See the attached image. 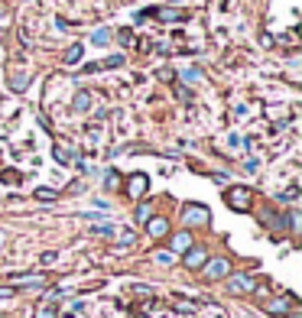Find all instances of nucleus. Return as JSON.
Returning <instances> with one entry per match:
<instances>
[{
  "label": "nucleus",
  "instance_id": "18",
  "mask_svg": "<svg viewBox=\"0 0 302 318\" xmlns=\"http://www.w3.org/2000/svg\"><path fill=\"white\" fill-rule=\"evenodd\" d=\"M56 159H59V163H68V159H72V153H65L62 146H56Z\"/></svg>",
  "mask_w": 302,
  "mask_h": 318
},
{
  "label": "nucleus",
  "instance_id": "2",
  "mask_svg": "<svg viewBox=\"0 0 302 318\" xmlns=\"http://www.w3.org/2000/svg\"><path fill=\"white\" fill-rule=\"evenodd\" d=\"M228 276H231V263L224 257L205 260V279H228Z\"/></svg>",
  "mask_w": 302,
  "mask_h": 318
},
{
  "label": "nucleus",
  "instance_id": "21",
  "mask_svg": "<svg viewBox=\"0 0 302 318\" xmlns=\"http://www.w3.org/2000/svg\"><path fill=\"white\" fill-rule=\"evenodd\" d=\"M26 85V75H13V88H23Z\"/></svg>",
  "mask_w": 302,
  "mask_h": 318
},
{
  "label": "nucleus",
  "instance_id": "4",
  "mask_svg": "<svg viewBox=\"0 0 302 318\" xmlns=\"http://www.w3.org/2000/svg\"><path fill=\"white\" fill-rule=\"evenodd\" d=\"M205 260H208V253L205 250H202V247H189V250H185V267H189V270H202V267H205Z\"/></svg>",
  "mask_w": 302,
  "mask_h": 318
},
{
  "label": "nucleus",
  "instance_id": "3",
  "mask_svg": "<svg viewBox=\"0 0 302 318\" xmlns=\"http://www.w3.org/2000/svg\"><path fill=\"white\" fill-rule=\"evenodd\" d=\"M185 224H189V227L208 224V208L205 205H189V208H185Z\"/></svg>",
  "mask_w": 302,
  "mask_h": 318
},
{
  "label": "nucleus",
  "instance_id": "23",
  "mask_svg": "<svg viewBox=\"0 0 302 318\" xmlns=\"http://www.w3.org/2000/svg\"><path fill=\"white\" fill-rule=\"evenodd\" d=\"M292 318H299V315H292Z\"/></svg>",
  "mask_w": 302,
  "mask_h": 318
},
{
  "label": "nucleus",
  "instance_id": "8",
  "mask_svg": "<svg viewBox=\"0 0 302 318\" xmlns=\"http://www.w3.org/2000/svg\"><path fill=\"white\" fill-rule=\"evenodd\" d=\"M189 247H192V234H189V231H179V234L172 237V250L185 253V250H189Z\"/></svg>",
  "mask_w": 302,
  "mask_h": 318
},
{
  "label": "nucleus",
  "instance_id": "20",
  "mask_svg": "<svg viewBox=\"0 0 302 318\" xmlns=\"http://www.w3.org/2000/svg\"><path fill=\"white\" fill-rule=\"evenodd\" d=\"M36 195H39V198H46V201H52V198H56V192H52V189H39Z\"/></svg>",
  "mask_w": 302,
  "mask_h": 318
},
{
  "label": "nucleus",
  "instance_id": "17",
  "mask_svg": "<svg viewBox=\"0 0 302 318\" xmlns=\"http://www.w3.org/2000/svg\"><path fill=\"white\" fill-rule=\"evenodd\" d=\"M185 82H202V72L198 68H189V72H185Z\"/></svg>",
  "mask_w": 302,
  "mask_h": 318
},
{
  "label": "nucleus",
  "instance_id": "12",
  "mask_svg": "<svg viewBox=\"0 0 302 318\" xmlns=\"http://www.w3.org/2000/svg\"><path fill=\"white\" fill-rule=\"evenodd\" d=\"M266 312H276V315H286V302H266Z\"/></svg>",
  "mask_w": 302,
  "mask_h": 318
},
{
  "label": "nucleus",
  "instance_id": "13",
  "mask_svg": "<svg viewBox=\"0 0 302 318\" xmlns=\"http://www.w3.org/2000/svg\"><path fill=\"white\" fill-rule=\"evenodd\" d=\"M137 221H140V224H146V221H149V205H137Z\"/></svg>",
  "mask_w": 302,
  "mask_h": 318
},
{
  "label": "nucleus",
  "instance_id": "14",
  "mask_svg": "<svg viewBox=\"0 0 302 318\" xmlns=\"http://www.w3.org/2000/svg\"><path fill=\"white\" fill-rule=\"evenodd\" d=\"M82 52H85L82 46H72V49H68V65H75V62L82 59Z\"/></svg>",
  "mask_w": 302,
  "mask_h": 318
},
{
  "label": "nucleus",
  "instance_id": "16",
  "mask_svg": "<svg viewBox=\"0 0 302 318\" xmlns=\"http://www.w3.org/2000/svg\"><path fill=\"white\" fill-rule=\"evenodd\" d=\"M91 231H94V234H101V237H111V234H114V227H111V224H97V227H91Z\"/></svg>",
  "mask_w": 302,
  "mask_h": 318
},
{
  "label": "nucleus",
  "instance_id": "7",
  "mask_svg": "<svg viewBox=\"0 0 302 318\" xmlns=\"http://www.w3.org/2000/svg\"><path fill=\"white\" fill-rule=\"evenodd\" d=\"M146 231H149V237H163L166 231H169V221H166V218H153L146 224Z\"/></svg>",
  "mask_w": 302,
  "mask_h": 318
},
{
  "label": "nucleus",
  "instance_id": "24",
  "mask_svg": "<svg viewBox=\"0 0 302 318\" xmlns=\"http://www.w3.org/2000/svg\"><path fill=\"white\" fill-rule=\"evenodd\" d=\"M0 318H4V315H0Z\"/></svg>",
  "mask_w": 302,
  "mask_h": 318
},
{
  "label": "nucleus",
  "instance_id": "22",
  "mask_svg": "<svg viewBox=\"0 0 302 318\" xmlns=\"http://www.w3.org/2000/svg\"><path fill=\"white\" fill-rule=\"evenodd\" d=\"M39 318H56V312L52 308H39Z\"/></svg>",
  "mask_w": 302,
  "mask_h": 318
},
{
  "label": "nucleus",
  "instance_id": "6",
  "mask_svg": "<svg viewBox=\"0 0 302 318\" xmlns=\"http://www.w3.org/2000/svg\"><path fill=\"white\" fill-rule=\"evenodd\" d=\"M143 192H146V175H143V172H133L130 182H127V195H130V198H140Z\"/></svg>",
  "mask_w": 302,
  "mask_h": 318
},
{
  "label": "nucleus",
  "instance_id": "1",
  "mask_svg": "<svg viewBox=\"0 0 302 318\" xmlns=\"http://www.w3.org/2000/svg\"><path fill=\"white\" fill-rule=\"evenodd\" d=\"M224 198H228V205L234 211H247L250 208V189H244V185H231V189L224 192Z\"/></svg>",
  "mask_w": 302,
  "mask_h": 318
},
{
  "label": "nucleus",
  "instance_id": "9",
  "mask_svg": "<svg viewBox=\"0 0 302 318\" xmlns=\"http://www.w3.org/2000/svg\"><path fill=\"white\" fill-rule=\"evenodd\" d=\"M123 65V56H108L104 62H97V72H101V68H120Z\"/></svg>",
  "mask_w": 302,
  "mask_h": 318
},
{
  "label": "nucleus",
  "instance_id": "11",
  "mask_svg": "<svg viewBox=\"0 0 302 318\" xmlns=\"http://www.w3.org/2000/svg\"><path fill=\"white\" fill-rule=\"evenodd\" d=\"M91 42H94V46H108V42H111V30H97L91 36Z\"/></svg>",
  "mask_w": 302,
  "mask_h": 318
},
{
  "label": "nucleus",
  "instance_id": "10",
  "mask_svg": "<svg viewBox=\"0 0 302 318\" xmlns=\"http://www.w3.org/2000/svg\"><path fill=\"white\" fill-rule=\"evenodd\" d=\"M91 108V94L82 91V94H75V111H88Z\"/></svg>",
  "mask_w": 302,
  "mask_h": 318
},
{
  "label": "nucleus",
  "instance_id": "5",
  "mask_svg": "<svg viewBox=\"0 0 302 318\" xmlns=\"http://www.w3.org/2000/svg\"><path fill=\"white\" fill-rule=\"evenodd\" d=\"M228 289L234 296H247V293H254V279L250 276H231L228 279Z\"/></svg>",
  "mask_w": 302,
  "mask_h": 318
},
{
  "label": "nucleus",
  "instance_id": "19",
  "mask_svg": "<svg viewBox=\"0 0 302 318\" xmlns=\"http://www.w3.org/2000/svg\"><path fill=\"white\" fill-rule=\"evenodd\" d=\"M0 179H4V182H20V175H16V172H13V169H7V172H4V175H0Z\"/></svg>",
  "mask_w": 302,
  "mask_h": 318
},
{
  "label": "nucleus",
  "instance_id": "15",
  "mask_svg": "<svg viewBox=\"0 0 302 318\" xmlns=\"http://www.w3.org/2000/svg\"><path fill=\"white\" fill-rule=\"evenodd\" d=\"M156 263H163V267H169V263H172V253H169V250H159V253H156Z\"/></svg>",
  "mask_w": 302,
  "mask_h": 318
}]
</instances>
